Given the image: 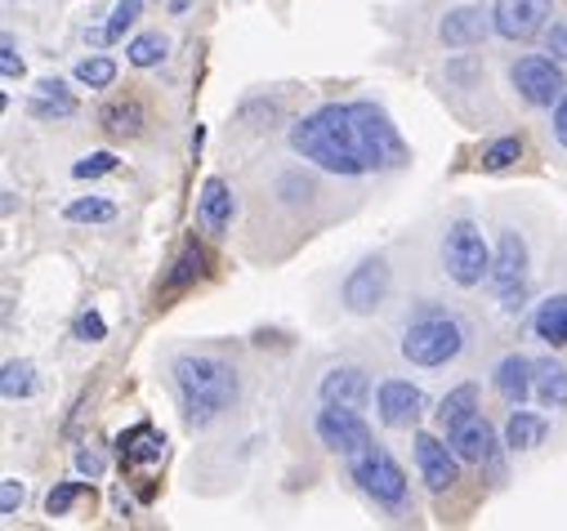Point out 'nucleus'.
<instances>
[{
	"mask_svg": "<svg viewBox=\"0 0 567 531\" xmlns=\"http://www.w3.org/2000/svg\"><path fill=\"white\" fill-rule=\"evenodd\" d=\"M291 153L313 161L326 174H340V179L371 174L366 143H362V130H358L353 104H322L309 117H300L291 125Z\"/></svg>",
	"mask_w": 567,
	"mask_h": 531,
	"instance_id": "1",
	"label": "nucleus"
},
{
	"mask_svg": "<svg viewBox=\"0 0 567 531\" xmlns=\"http://www.w3.org/2000/svg\"><path fill=\"white\" fill-rule=\"evenodd\" d=\"M170 375H174L183 420L197 429L215 424L232 402H238V371L215 353H183V358H174Z\"/></svg>",
	"mask_w": 567,
	"mask_h": 531,
	"instance_id": "2",
	"label": "nucleus"
},
{
	"mask_svg": "<svg viewBox=\"0 0 567 531\" xmlns=\"http://www.w3.org/2000/svg\"><path fill=\"white\" fill-rule=\"evenodd\" d=\"M465 340H469V326L451 313H420L415 322H407L402 330V358L411 366H424V371H438L447 362H456L465 353Z\"/></svg>",
	"mask_w": 567,
	"mask_h": 531,
	"instance_id": "3",
	"label": "nucleus"
},
{
	"mask_svg": "<svg viewBox=\"0 0 567 531\" xmlns=\"http://www.w3.org/2000/svg\"><path fill=\"white\" fill-rule=\"evenodd\" d=\"M349 478L358 482V492L366 500H375L381 509H407V496H411V482L402 473V464L385 451V447H366L349 460Z\"/></svg>",
	"mask_w": 567,
	"mask_h": 531,
	"instance_id": "4",
	"label": "nucleus"
},
{
	"mask_svg": "<svg viewBox=\"0 0 567 531\" xmlns=\"http://www.w3.org/2000/svg\"><path fill=\"white\" fill-rule=\"evenodd\" d=\"M443 268L447 277L460 286V291H474V286L487 281L492 273V251L483 241V228L474 219H456L443 237Z\"/></svg>",
	"mask_w": 567,
	"mask_h": 531,
	"instance_id": "5",
	"label": "nucleus"
},
{
	"mask_svg": "<svg viewBox=\"0 0 567 531\" xmlns=\"http://www.w3.org/2000/svg\"><path fill=\"white\" fill-rule=\"evenodd\" d=\"M353 112H358V130H362V143H366L371 170H402L411 161V148L402 143V134L389 121V112L381 104H371V99H358Z\"/></svg>",
	"mask_w": 567,
	"mask_h": 531,
	"instance_id": "6",
	"label": "nucleus"
},
{
	"mask_svg": "<svg viewBox=\"0 0 567 531\" xmlns=\"http://www.w3.org/2000/svg\"><path fill=\"white\" fill-rule=\"evenodd\" d=\"M509 85L518 89V99L532 104V108H554L563 94H567V76L563 63L550 55H523L509 68Z\"/></svg>",
	"mask_w": 567,
	"mask_h": 531,
	"instance_id": "7",
	"label": "nucleus"
},
{
	"mask_svg": "<svg viewBox=\"0 0 567 531\" xmlns=\"http://www.w3.org/2000/svg\"><path fill=\"white\" fill-rule=\"evenodd\" d=\"M313 429H317V443H322L326 451L345 456V460H353L358 451H366V447L375 443L371 429H366V420H362L358 411H349V407H326V402H322Z\"/></svg>",
	"mask_w": 567,
	"mask_h": 531,
	"instance_id": "8",
	"label": "nucleus"
},
{
	"mask_svg": "<svg viewBox=\"0 0 567 531\" xmlns=\"http://www.w3.org/2000/svg\"><path fill=\"white\" fill-rule=\"evenodd\" d=\"M487 286L505 300V309H518V295H523V286H528V241L518 232H500Z\"/></svg>",
	"mask_w": 567,
	"mask_h": 531,
	"instance_id": "9",
	"label": "nucleus"
},
{
	"mask_svg": "<svg viewBox=\"0 0 567 531\" xmlns=\"http://www.w3.org/2000/svg\"><path fill=\"white\" fill-rule=\"evenodd\" d=\"M411 447H415V469L420 482L430 492H451L460 482V456L451 451V443L434 438V433H411Z\"/></svg>",
	"mask_w": 567,
	"mask_h": 531,
	"instance_id": "10",
	"label": "nucleus"
},
{
	"mask_svg": "<svg viewBox=\"0 0 567 531\" xmlns=\"http://www.w3.org/2000/svg\"><path fill=\"white\" fill-rule=\"evenodd\" d=\"M389 295V264L375 255V260H362L349 277H345V309L349 313H375Z\"/></svg>",
	"mask_w": 567,
	"mask_h": 531,
	"instance_id": "11",
	"label": "nucleus"
},
{
	"mask_svg": "<svg viewBox=\"0 0 567 531\" xmlns=\"http://www.w3.org/2000/svg\"><path fill=\"white\" fill-rule=\"evenodd\" d=\"M550 0H496L492 5V23H496V36L505 40H532L541 36L550 23Z\"/></svg>",
	"mask_w": 567,
	"mask_h": 531,
	"instance_id": "12",
	"label": "nucleus"
},
{
	"mask_svg": "<svg viewBox=\"0 0 567 531\" xmlns=\"http://www.w3.org/2000/svg\"><path fill=\"white\" fill-rule=\"evenodd\" d=\"M375 415L385 429H415V420L424 415V394L411 379H385L375 389Z\"/></svg>",
	"mask_w": 567,
	"mask_h": 531,
	"instance_id": "13",
	"label": "nucleus"
},
{
	"mask_svg": "<svg viewBox=\"0 0 567 531\" xmlns=\"http://www.w3.org/2000/svg\"><path fill=\"white\" fill-rule=\"evenodd\" d=\"M447 443H451V451L460 456V460H469V464H492L496 469V429H492V420L483 415V411H474L469 420H460L456 429H447Z\"/></svg>",
	"mask_w": 567,
	"mask_h": 531,
	"instance_id": "14",
	"label": "nucleus"
},
{
	"mask_svg": "<svg viewBox=\"0 0 567 531\" xmlns=\"http://www.w3.org/2000/svg\"><path fill=\"white\" fill-rule=\"evenodd\" d=\"M487 32H496V23H492V14L479 10V5H456V10H447L443 23H438V40L447 45V50H474V45L487 40Z\"/></svg>",
	"mask_w": 567,
	"mask_h": 531,
	"instance_id": "15",
	"label": "nucleus"
},
{
	"mask_svg": "<svg viewBox=\"0 0 567 531\" xmlns=\"http://www.w3.org/2000/svg\"><path fill=\"white\" fill-rule=\"evenodd\" d=\"M317 398L326 407H349V411H362L371 402V375L362 366H330L317 384Z\"/></svg>",
	"mask_w": 567,
	"mask_h": 531,
	"instance_id": "16",
	"label": "nucleus"
},
{
	"mask_svg": "<svg viewBox=\"0 0 567 531\" xmlns=\"http://www.w3.org/2000/svg\"><path fill=\"white\" fill-rule=\"evenodd\" d=\"M492 384H496V394H500L509 407H523V402L536 394V362L523 358V353H509V358L496 362Z\"/></svg>",
	"mask_w": 567,
	"mask_h": 531,
	"instance_id": "17",
	"label": "nucleus"
},
{
	"mask_svg": "<svg viewBox=\"0 0 567 531\" xmlns=\"http://www.w3.org/2000/svg\"><path fill=\"white\" fill-rule=\"evenodd\" d=\"M117 456L121 464L138 469V464H161L166 460V433H157L148 420H138L134 429H125L117 438Z\"/></svg>",
	"mask_w": 567,
	"mask_h": 531,
	"instance_id": "18",
	"label": "nucleus"
},
{
	"mask_svg": "<svg viewBox=\"0 0 567 531\" xmlns=\"http://www.w3.org/2000/svg\"><path fill=\"white\" fill-rule=\"evenodd\" d=\"M232 215H238V202H232V188L224 179H206L202 183V197H197V219L210 237H228Z\"/></svg>",
	"mask_w": 567,
	"mask_h": 531,
	"instance_id": "19",
	"label": "nucleus"
},
{
	"mask_svg": "<svg viewBox=\"0 0 567 531\" xmlns=\"http://www.w3.org/2000/svg\"><path fill=\"white\" fill-rule=\"evenodd\" d=\"M27 112L36 121H68V117H76V99H72L68 81H59V76L40 81L36 94H32V104H27Z\"/></svg>",
	"mask_w": 567,
	"mask_h": 531,
	"instance_id": "20",
	"label": "nucleus"
},
{
	"mask_svg": "<svg viewBox=\"0 0 567 531\" xmlns=\"http://www.w3.org/2000/svg\"><path fill=\"white\" fill-rule=\"evenodd\" d=\"M545 433H550V420H545V415L514 407L509 420H505V447H509V451H536V447L545 443Z\"/></svg>",
	"mask_w": 567,
	"mask_h": 531,
	"instance_id": "21",
	"label": "nucleus"
},
{
	"mask_svg": "<svg viewBox=\"0 0 567 531\" xmlns=\"http://www.w3.org/2000/svg\"><path fill=\"white\" fill-rule=\"evenodd\" d=\"M144 125H148V112H144L138 99H117V104H108L99 112V130L112 134V138H134Z\"/></svg>",
	"mask_w": 567,
	"mask_h": 531,
	"instance_id": "22",
	"label": "nucleus"
},
{
	"mask_svg": "<svg viewBox=\"0 0 567 531\" xmlns=\"http://www.w3.org/2000/svg\"><path fill=\"white\" fill-rule=\"evenodd\" d=\"M532 330H536V340L550 345V349H563V345H567V291H563V295H550V300L536 309Z\"/></svg>",
	"mask_w": 567,
	"mask_h": 531,
	"instance_id": "23",
	"label": "nucleus"
},
{
	"mask_svg": "<svg viewBox=\"0 0 567 531\" xmlns=\"http://www.w3.org/2000/svg\"><path fill=\"white\" fill-rule=\"evenodd\" d=\"M202 277H206V251L197 246V241H188L166 273V291H188V286H197Z\"/></svg>",
	"mask_w": 567,
	"mask_h": 531,
	"instance_id": "24",
	"label": "nucleus"
},
{
	"mask_svg": "<svg viewBox=\"0 0 567 531\" xmlns=\"http://www.w3.org/2000/svg\"><path fill=\"white\" fill-rule=\"evenodd\" d=\"M536 402L545 411H563L567 407V366L558 362H536Z\"/></svg>",
	"mask_w": 567,
	"mask_h": 531,
	"instance_id": "25",
	"label": "nucleus"
},
{
	"mask_svg": "<svg viewBox=\"0 0 567 531\" xmlns=\"http://www.w3.org/2000/svg\"><path fill=\"white\" fill-rule=\"evenodd\" d=\"M474 411H479V384H456V389L438 402V411H434V415H438V424H443V429H456L460 420H469Z\"/></svg>",
	"mask_w": 567,
	"mask_h": 531,
	"instance_id": "26",
	"label": "nucleus"
},
{
	"mask_svg": "<svg viewBox=\"0 0 567 531\" xmlns=\"http://www.w3.org/2000/svg\"><path fill=\"white\" fill-rule=\"evenodd\" d=\"M0 394H5V402H23L36 394V366L27 358L19 362H5V371H0Z\"/></svg>",
	"mask_w": 567,
	"mask_h": 531,
	"instance_id": "27",
	"label": "nucleus"
},
{
	"mask_svg": "<svg viewBox=\"0 0 567 531\" xmlns=\"http://www.w3.org/2000/svg\"><path fill=\"white\" fill-rule=\"evenodd\" d=\"M166 55H170V40H166L161 32H144V36H134V40L125 45V59H130L134 68H157Z\"/></svg>",
	"mask_w": 567,
	"mask_h": 531,
	"instance_id": "28",
	"label": "nucleus"
},
{
	"mask_svg": "<svg viewBox=\"0 0 567 531\" xmlns=\"http://www.w3.org/2000/svg\"><path fill=\"white\" fill-rule=\"evenodd\" d=\"M523 161V134H500L483 148V170H509Z\"/></svg>",
	"mask_w": 567,
	"mask_h": 531,
	"instance_id": "29",
	"label": "nucleus"
},
{
	"mask_svg": "<svg viewBox=\"0 0 567 531\" xmlns=\"http://www.w3.org/2000/svg\"><path fill=\"white\" fill-rule=\"evenodd\" d=\"M63 219L68 224H112L117 219V206L108 197H76L63 206Z\"/></svg>",
	"mask_w": 567,
	"mask_h": 531,
	"instance_id": "30",
	"label": "nucleus"
},
{
	"mask_svg": "<svg viewBox=\"0 0 567 531\" xmlns=\"http://www.w3.org/2000/svg\"><path fill=\"white\" fill-rule=\"evenodd\" d=\"M76 85H85V89H108L112 81H117V63L108 59V55H89V59H81L76 63Z\"/></svg>",
	"mask_w": 567,
	"mask_h": 531,
	"instance_id": "31",
	"label": "nucleus"
},
{
	"mask_svg": "<svg viewBox=\"0 0 567 531\" xmlns=\"http://www.w3.org/2000/svg\"><path fill=\"white\" fill-rule=\"evenodd\" d=\"M81 496H85V482H72V478H68V482H55L50 496H45V514H50V518H68Z\"/></svg>",
	"mask_w": 567,
	"mask_h": 531,
	"instance_id": "32",
	"label": "nucleus"
},
{
	"mask_svg": "<svg viewBox=\"0 0 567 531\" xmlns=\"http://www.w3.org/2000/svg\"><path fill=\"white\" fill-rule=\"evenodd\" d=\"M138 14H144V0H117V10H112V19H108L104 36H108V40H121V36L138 23Z\"/></svg>",
	"mask_w": 567,
	"mask_h": 531,
	"instance_id": "33",
	"label": "nucleus"
},
{
	"mask_svg": "<svg viewBox=\"0 0 567 531\" xmlns=\"http://www.w3.org/2000/svg\"><path fill=\"white\" fill-rule=\"evenodd\" d=\"M72 340H81V345H99V340H108V322L94 313V309L76 313V322H72Z\"/></svg>",
	"mask_w": 567,
	"mask_h": 531,
	"instance_id": "34",
	"label": "nucleus"
},
{
	"mask_svg": "<svg viewBox=\"0 0 567 531\" xmlns=\"http://www.w3.org/2000/svg\"><path fill=\"white\" fill-rule=\"evenodd\" d=\"M117 170V153H89L72 166V179H104Z\"/></svg>",
	"mask_w": 567,
	"mask_h": 531,
	"instance_id": "35",
	"label": "nucleus"
},
{
	"mask_svg": "<svg viewBox=\"0 0 567 531\" xmlns=\"http://www.w3.org/2000/svg\"><path fill=\"white\" fill-rule=\"evenodd\" d=\"M0 76H5V81H19V76H23V59H19V45H14L10 32L0 36Z\"/></svg>",
	"mask_w": 567,
	"mask_h": 531,
	"instance_id": "36",
	"label": "nucleus"
},
{
	"mask_svg": "<svg viewBox=\"0 0 567 531\" xmlns=\"http://www.w3.org/2000/svg\"><path fill=\"white\" fill-rule=\"evenodd\" d=\"M23 482L19 478H5V482H0V518H14L19 514V505H23Z\"/></svg>",
	"mask_w": 567,
	"mask_h": 531,
	"instance_id": "37",
	"label": "nucleus"
},
{
	"mask_svg": "<svg viewBox=\"0 0 567 531\" xmlns=\"http://www.w3.org/2000/svg\"><path fill=\"white\" fill-rule=\"evenodd\" d=\"M545 50H550L558 63H567V19H558V23L545 27Z\"/></svg>",
	"mask_w": 567,
	"mask_h": 531,
	"instance_id": "38",
	"label": "nucleus"
},
{
	"mask_svg": "<svg viewBox=\"0 0 567 531\" xmlns=\"http://www.w3.org/2000/svg\"><path fill=\"white\" fill-rule=\"evenodd\" d=\"M76 469H81L85 478H104V469H108V464H104V456H99V451H76Z\"/></svg>",
	"mask_w": 567,
	"mask_h": 531,
	"instance_id": "39",
	"label": "nucleus"
},
{
	"mask_svg": "<svg viewBox=\"0 0 567 531\" xmlns=\"http://www.w3.org/2000/svg\"><path fill=\"white\" fill-rule=\"evenodd\" d=\"M554 138L563 143V148H567V94H563V99L554 104Z\"/></svg>",
	"mask_w": 567,
	"mask_h": 531,
	"instance_id": "40",
	"label": "nucleus"
},
{
	"mask_svg": "<svg viewBox=\"0 0 567 531\" xmlns=\"http://www.w3.org/2000/svg\"><path fill=\"white\" fill-rule=\"evenodd\" d=\"M193 10V0H170V14H188Z\"/></svg>",
	"mask_w": 567,
	"mask_h": 531,
	"instance_id": "41",
	"label": "nucleus"
}]
</instances>
